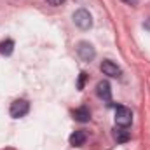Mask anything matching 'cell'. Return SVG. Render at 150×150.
Returning <instances> with one entry per match:
<instances>
[{"label": "cell", "instance_id": "cell-1", "mask_svg": "<svg viewBox=\"0 0 150 150\" xmlns=\"http://www.w3.org/2000/svg\"><path fill=\"white\" fill-rule=\"evenodd\" d=\"M131 122H133V112L124 105H117L115 107V124L120 127H127Z\"/></svg>", "mask_w": 150, "mask_h": 150}, {"label": "cell", "instance_id": "cell-2", "mask_svg": "<svg viewBox=\"0 0 150 150\" xmlns=\"http://www.w3.org/2000/svg\"><path fill=\"white\" fill-rule=\"evenodd\" d=\"M74 23L80 28V30H89V28L93 26V18H91L89 11H86V9H79V11H75Z\"/></svg>", "mask_w": 150, "mask_h": 150}, {"label": "cell", "instance_id": "cell-3", "mask_svg": "<svg viewBox=\"0 0 150 150\" xmlns=\"http://www.w3.org/2000/svg\"><path fill=\"white\" fill-rule=\"evenodd\" d=\"M28 110H30V103L26 100H16V101L11 103L9 113H11L12 119H21L28 113Z\"/></svg>", "mask_w": 150, "mask_h": 150}, {"label": "cell", "instance_id": "cell-4", "mask_svg": "<svg viewBox=\"0 0 150 150\" xmlns=\"http://www.w3.org/2000/svg\"><path fill=\"white\" fill-rule=\"evenodd\" d=\"M77 54H79V58H80L82 61L91 63V61L94 59V56H96V51H94V47H93L89 42H79V45H77Z\"/></svg>", "mask_w": 150, "mask_h": 150}, {"label": "cell", "instance_id": "cell-5", "mask_svg": "<svg viewBox=\"0 0 150 150\" xmlns=\"http://www.w3.org/2000/svg\"><path fill=\"white\" fill-rule=\"evenodd\" d=\"M100 68H101V72L105 75H108V77H120L122 75V70L113 63L110 59H105L101 65H100Z\"/></svg>", "mask_w": 150, "mask_h": 150}, {"label": "cell", "instance_id": "cell-6", "mask_svg": "<svg viewBox=\"0 0 150 150\" xmlns=\"http://www.w3.org/2000/svg\"><path fill=\"white\" fill-rule=\"evenodd\" d=\"M96 94H98L101 100L110 101V100H112V89H110V84H108L107 80L98 82V86H96Z\"/></svg>", "mask_w": 150, "mask_h": 150}, {"label": "cell", "instance_id": "cell-7", "mask_svg": "<svg viewBox=\"0 0 150 150\" xmlns=\"http://www.w3.org/2000/svg\"><path fill=\"white\" fill-rule=\"evenodd\" d=\"M86 133L84 131H75L70 134V145L72 147H82L84 143H86Z\"/></svg>", "mask_w": 150, "mask_h": 150}, {"label": "cell", "instance_id": "cell-8", "mask_svg": "<svg viewBox=\"0 0 150 150\" xmlns=\"http://www.w3.org/2000/svg\"><path fill=\"white\" fill-rule=\"evenodd\" d=\"M74 119L75 120H79V122H89V119H91V112L86 108V107H80V108H77L74 112Z\"/></svg>", "mask_w": 150, "mask_h": 150}, {"label": "cell", "instance_id": "cell-9", "mask_svg": "<svg viewBox=\"0 0 150 150\" xmlns=\"http://www.w3.org/2000/svg\"><path fill=\"white\" fill-rule=\"evenodd\" d=\"M12 51H14V42H12L11 38L0 42V54H4V56H11Z\"/></svg>", "mask_w": 150, "mask_h": 150}, {"label": "cell", "instance_id": "cell-10", "mask_svg": "<svg viewBox=\"0 0 150 150\" xmlns=\"http://www.w3.org/2000/svg\"><path fill=\"white\" fill-rule=\"evenodd\" d=\"M113 138H115L119 143H126V142L131 138V134H129V131H126V129L122 127V129H115V133H113Z\"/></svg>", "mask_w": 150, "mask_h": 150}, {"label": "cell", "instance_id": "cell-11", "mask_svg": "<svg viewBox=\"0 0 150 150\" xmlns=\"http://www.w3.org/2000/svg\"><path fill=\"white\" fill-rule=\"evenodd\" d=\"M86 79H87V74H84V72H82V74H80V77H79V84H77V87H79L80 91L84 89V84H86Z\"/></svg>", "mask_w": 150, "mask_h": 150}, {"label": "cell", "instance_id": "cell-12", "mask_svg": "<svg viewBox=\"0 0 150 150\" xmlns=\"http://www.w3.org/2000/svg\"><path fill=\"white\" fill-rule=\"evenodd\" d=\"M51 5H54V7H58V5H63L65 4V0H47Z\"/></svg>", "mask_w": 150, "mask_h": 150}, {"label": "cell", "instance_id": "cell-13", "mask_svg": "<svg viewBox=\"0 0 150 150\" xmlns=\"http://www.w3.org/2000/svg\"><path fill=\"white\" fill-rule=\"evenodd\" d=\"M124 4H127V5H136L138 4V0H122Z\"/></svg>", "mask_w": 150, "mask_h": 150}]
</instances>
